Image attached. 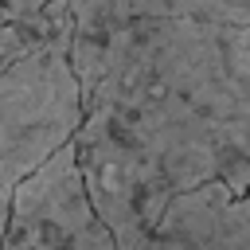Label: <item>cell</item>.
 <instances>
[{
    "mask_svg": "<svg viewBox=\"0 0 250 250\" xmlns=\"http://www.w3.org/2000/svg\"><path fill=\"white\" fill-rule=\"evenodd\" d=\"M129 250H250V188L230 195L211 180L172 195Z\"/></svg>",
    "mask_w": 250,
    "mask_h": 250,
    "instance_id": "obj_4",
    "label": "cell"
},
{
    "mask_svg": "<svg viewBox=\"0 0 250 250\" xmlns=\"http://www.w3.org/2000/svg\"><path fill=\"white\" fill-rule=\"evenodd\" d=\"M8 207H12V191L0 184V250H4V234H8Z\"/></svg>",
    "mask_w": 250,
    "mask_h": 250,
    "instance_id": "obj_7",
    "label": "cell"
},
{
    "mask_svg": "<svg viewBox=\"0 0 250 250\" xmlns=\"http://www.w3.org/2000/svg\"><path fill=\"white\" fill-rule=\"evenodd\" d=\"M62 31H70V8H66V0H47L31 16H8V20H0V70L12 66L16 59H23L27 51H35L39 43L62 35Z\"/></svg>",
    "mask_w": 250,
    "mask_h": 250,
    "instance_id": "obj_5",
    "label": "cell"
},
{
    "mask_svg": "<svg viewBox=\"0 0 250 250\" xmlns=\"http://www.w3.org/2000/svg\"><path fill=\"white\" fill-rule=\"evenodd\" d=\"M94 215L129 250L199 184L250 188V0H66Z\"/></svg>",
    "mask_w": 250,
    "mask_h": 250,
    "instance_id": "obj_1",
    "label": "cell"
},
{
    "mask_svg": "<svg viewBox=\"0 0 250 250\" xmlns=\"http://www.w3.org/2000/svg\"><path fill=\"white\" fill-rule=\"evenodd\" d=\"M0 20H4V12H0Z\"/></svg>",
    "mask_w": 250,
    "mask_h": 250,
    "instance_id": "obj_8",
    "label": "cell"
},
{
    "mask_svg": "<svg viewBox=\"0 0 250 250\" xmlns=\"http://www.w3.org/2000/svg\"><path fill=\"white\" fill-rule=\"evenodd\" d=\"M82 125V90L70 62V31L39 43L0 70V184L12 191Z\"/></svg>",
    "mask_w": 250,
    "mask_h": 250,
    "instance_id": "obj_2",
    "label": "cell"
},
{
    "mask_svg": "<svg viewBox=\"0 0 250 250\" xmlns=\"http://www.w3.org/2000/svg\"><path fill=\"white\" fill-rule=\"evenodd\" d=\"M47 0H0V12H4V20L8 16H31V12H39Z\"/></svg>",
    "mask_w": 250,
    "mask_h": 250,
    "instance_id": "obj_6",
    "label": "cell"
},
{
    "mask_svg": "<svg viewBox=\"0 0 250 250\" xmlns=\"http://www.w3.org/2000/svg\"><path fill=\"white\" fill-rule=\"evenodd\" d=\"M4 250H121L90 207L74 141L12 188Z\"/></svg>",
    "mask_w": 250,
    "mask_h": 250,
    "instance_id": "obj_3",
    "label": "cell"
}]
</instances>
